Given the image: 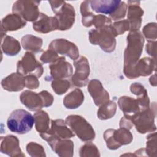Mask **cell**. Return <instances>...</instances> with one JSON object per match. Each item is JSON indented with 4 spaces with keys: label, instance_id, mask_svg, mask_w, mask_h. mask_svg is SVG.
<instances>
[{
    "label": "cell",
    "instance_id": "obj_1",
    "mask_svg": "<svg viewBox=\"0 0 157 157\" xmlns=\"http://www.w3.org/2000/svg\"><path fill=\"white\" fill-rule=\"evenodd\" d=\"M127 42L124 52L123 71L125 75L130 78L132 70L142 54L144 39L139 31H131L127 36Z\"/></svg>",
    "mask_w": 157,
    "mask_h": 157
},
{
    "label": "cell",
    "instance_id": "obj_2",
    "mask_svg": "<svg viewBox=\"0 0 157 157\" xmlns=\"http://www.w3.org/2000/svg\"><path fill=\"white\" fill-rule=\"evenodd\" d=\"M117 36L112 25L91 29L89 32L90 42L99 45L102 50L107 53L113 52L116 46L115 37Z\"/></svg>",
    "mask_w": 157,
    "mask_h": 157
},
{
    "label": "cell",
    "instance_id": "obj_3",
    "mask_svg": "<svg viewBox=\"0 0 157 157\" xmlns=\"http://www.w3.org/2000/svg\"><path fill=\"white\" fill-rule=\"evenodd\" d=\"M34 117L23 109L13 110L7 121L10 131L18 134H24L29 132L34 124Z\"/></svg>",
    "mask_w": 157,
    "mask_h": 157
},
{
    "label": "cell",
    "instance_id": "obj_4",
    "mask_svg": "<svg viewBox=\"0 0 157 157\" xmlns=\"http://www.w3.org/2000/svg\"><path fill=\"white\" fill-rule=\"evenodd\" d=\"M65 122L72 132L83 142H90L95 137L94 131L91 125L82 117L72 115L66 117Z\"/></svg>",
    "mask_w": 157,
    "mask_h": 157
},
{
    "label": "cell",
    "instance_id": "obj_5",
    "mask_svg": "<svg viewBox=\"0 0 157 157\" xmlns=\"http://www.w3.org/2000/svg\"><path fill=\"white\" fill-rule=\"evenodd\" d=\"M156 117V104L153 105L140 112L134 117L129 118L133 124L135 125L136 130L140 134H145L156 131L155 124V118Z\"/></svg>",
    "mask_w": 157,
    "mask_h": 157
},
{
    "label": "cell",
    "instance_id": "obj_6",
    "mask_svg": "<svg viewBox=\"0 0 157 157\" xmlns=\"http://www.w3.org/2000/svg\"><path fill=\"white\" fill-rule=\"evenodd\" d=\"M104 138L106 142L107 148L110 150H115L123 145L130 144L133 136L128 129L120 128L118 129H109L104 134Z\"/></svg>",
    "mask_w": 157,
    "mask_h": 157
},
{
    "label": "cell",
    "instance_id": "obj_7",
    "mask_svg": "<svg viewBox=\"0 0 157 157\" xmlns=\"http://www.w3.org/2000/svg\"><path fill=\"white\" fill-rule=\"evenodd\" d=\"M37 1H17L12 6V12L20 16L25 21H35L40 15Z\"/></svg>",
    "mask_w": 157,
    "mask_h": 157
},
{
    "label": "cell",
    "instance_id": "obj_8",
    "mask_svg": "<svg viewBox=\"0 0 157 157\" xmlns=\"http://www.w3.org/2000/svg\"><path fill=\"white\" fill-rule=\"evenodd\" d=\"M43 71L42 64L36 59L31 52H26L21 59L17 62V72L23 76L33 75L40 77Z\"/></svg>",
    "mask_w": 157,
    "mask_h": 157
},
{
    "label": "cell",
    "instance_id": "obj_9",
    "mask_svg": "<svg viewBox=\"0 0 157 157\" xmlns=\"http://www.w3.org/2000/svg\"><path fill=\"white\" fill-rule=\"evenodd\" d=\"M58 23V30L65 31L70 29L74 21L75 12L71 4L65 1L56 9L53 10Z\"/></svg>",
    "mask_w": 157,
    "mask_h": 157
},
{
    "label": "cell",
    "instance_id": "obj_10",
    "mask_svg": "<svg viewBox=\"0 0 157 157\" xmlns=\"http://www.w3.org/2000/svg\"><path fill=\"white\" fill-rule=\"evenodd\" d=\"M74 65L75 67V71L71 78L73 85L77 87L86 86L88 82L90 75V66L88 59L85 56H81L74 62Z\"/></svg>",
    "mask_w": 157,
    "mask_h": 157
},
{
    "label": "cell",
    "instance_id": "obj_11",
    "mask_svg": "<svg viewBox=\"0 0 157 157\" xmlns=\"http://www.w3.org/2000/svg\"><path fill=\"white\" fill-rule=\"evenodd\" d=\"M41 137L46 140L49 138H56L60 139H67L75 136L72 130L69 129L66 122L61 119L52 120L51 121V128L45 134L40 135Z\"/></svg>",
    "mask_w": 157,
    "mask_h": 157
},
{
    "label": "cell",
    "instance_id": "obj_12",
    "mask_svg": "<svg viewBox=\"0 0 157 157\" xmlns=\"http://www.w3.org/2000/svg\"><path fill=\"white\" fill-rule=\"evenodd\" d=\"M48 48L52 49L57 53L64 55L72 60H76L79 56V51L75 44L64 39H57L51 42Z\"/></svg>",
    "mask_w": 157,
    "mask_h": 157
},
{
    "label": "cell",
    "instance_id": "obj_13",
    "mask_svg": "<svg viewBox=\"0 0 157 157\" xmlns=\"http://www.w3.org/2000/svg\"><path fill=\"white\" fill-rule=\"evenodd\" d=\"M50 70V79H65L72 74L71 64L66 61L64 57H59L49 66Z\"/></svg>",
    "mask_w": 157,
    "mask_h": 157
},
{
    "label": "cell",
    "instance_id": "obj_14",
    "mask_svg": "<svg viewBox=\"0 0 157 157\" xmlns=\"http://www.w3.org/2000/svg\"><path fill=\"white\" fill-rule=\"evenodd\" d=\"M128 21L129 23L131 31H139L141 26L142 17L144 14L143 9L140 7V1H128Z\"/></svg>",
    "mask_w": 157,
    "mask_h": 157
},
{
    "label": "cell",
    "instance_id": "obj_15",
    "mask_svg": "<svg viewBox=\"0 0 157 157\" xmlns=\"http://www.w3.org/2000/svg\"><path fill=\"white\" fill-rule=\"evenodd\" d=\"M88 91L97 106H101L109 101V94L104 88L101 82L96 79L91 80L88 86Z\"/></svg>",
    "mask_w": 157,
    "mask_h": 157
},
{
    "label": "cell",
    "instance_id": "obj_16",
    "mask_svg": "<svg viewBox=\"0 0 157 157\" xmlns=\"http://www.w3.org/2000/svg\"><path fill=\"white\" fill-rule=\"evenodd\" d=\"M156 69V59L145 57L139 59L134 66L130 79H134L139 76L150 75Z\"/></svg>",
    "mask_w": 157,
    "mask_h": 157
},
{
    "label": "cell",
    "instance_id": "obj_17",
    "mask_svg": "<svg viewBox=\"0 0 157 157\" xmlns=\"http://www.w3.org/2000/svg\"><path fill=\"white\" fill-rule=\"evenodd\" d=\"M34 31L40 33H48L58 29V23L55 17H48L46 14L40 13L38 18L33 22Z\"/></svg>",
    "mask_w": 157,
    "mask_h": 157
},
{
    "label": "cell",
    "instance_id": "obj_18",
    "mask_svg": "<svg viewBox=\"0 0 157 157\" xmlns=\"http://www.w3.org/2000/svg\"><path fill=\"white\" fill-rule=\"evenodd\" d=\"M118 104L124 113V117L128 118H130L145 110L141 107L137 99L128 96L120 97L118 99Z\"/></svg>",
    "mask_w": 157,
    "mask_h": 157
},
{
    "label": "cell",
    "instance_id": "obj_19",
    "mask_svg": "<svg viewBox=\"0 0 157 157\" xmlns=\"http://www.w3.org/2000/svg\"><path fill=\"white\" fill-rule=\"evenodd\" d=\"M52 149L59 156H72L74 144L68 139L50 138L47 140Z\"/></svg>",
    "mask_w": 157,
    "mask_h": 157
},
{
    "label": "cell",
    "instance_id": "obj_20",
    "mask_svg": "<svg viewBox=\"0 0 157 157\" xmlns=\"http://www.w3.org/2000/svg\"><path fill=\"white\" fill-rule=\"evenodd\" d=\"M21 103L31 111H39L44 107L42 98L39 93L29 90L23 91L20 96Z\"/></svg>",
    "mask_w": 157,
    "mask_h": 157
},
{
    "label": "cell",
    "instance_id": "obj_21",
    "mask_svg": "<svg viewBox=\"0 0 157 157\" xmlns=\"http://www.w3.org/2000/svg\"><path fill=\"white\" fill-rule=\"evenodd\" d=\"M1 151L10 156H25L20 148L18 139L12 135L1 137Z\"/></svg>",
    "mask_w": 157,
    "mask_h": 157
},
{
    "label": "cell",
    "instance_id": "obj_22",
    "mask_svg": "<svg viewBox=\"0 0 157 157\" xmlns=\"http://www.w3.org/2000/svg\"><path fill=\"white\" fill-rule=\"evenodd\" d=\"M121 1L115 0H93L90 1L91 9L96 13H102L111 15L118 9Z\"/></svg>",
    "mask_w": 157,
    "mask_h": 157
},
{
    "label": "cell",
    "instance_id": "obj_23",
    "mask_svg": "<svg viewBox=\"0 0 157 157\" xmlns=\"http://www.w3.org/2000/svg\"><path fill=\"white\" fill-rule=\"evenodd\" d=\"M26 25V21L18 15L15 13L8 14L1 20V34L7 31L18 30L25 26Z\"/></svg>",
    "mask_w": 157,
    "mask_h": 157
},
{
    "label": "cell",
    "instance_id": "obj_24",
    "mask_svg": "<svg viewBox=\"0 0 157 157\" xmlns=\"http://www.w3.org/2000/svg\"><path fill=\"white\" fill-rule=\"evenodd\" d=\"M2 88L9 91H18L25 86V76L18 73H12L1 81Z\"/></svg>",
    "mask_w": 157,
    "mask_h": 157
},
{
    "label": "cell",
    "instance_id": "obj_25",
    "mask_svg": "<svg viewBox=\"0 0 157 157\" xmlns=\"http://www.w3.org/2000/svg\"><path fill=\"white\" fill-rule=\"evenodd\" d=\"M84 101V95L81 90L76 88L67 94L63 99V104L69 109H77Z\"/></svg>",
    "mask_w": 157,
    "mask_h": 157
},
{
    "label": "cell",
    "instance_id": "obj_26",
    "mask_svg": "<svg viewBox=\"0 0 157 157\" xmlns=\"http://www.w3.org/2000/svg\"><path fill=\"white\" fill-rule=\"evenodd\" d=\"M1 49L6 55L14 56L20 51V42L13 37L5 35L4 38H1Z\"/></svg>",
    "mask_w": 157,
    "mask_h": 157
},
{
    "label": "cell",
    "instance_id": "obj_27",
    "mask_svg": "<svg viewBox=\"0 0 157 157\" xmlns=\"http://www.w3.org/2000/svg\"><path fill=\"white\" fill-rule=\"evenodd\" d=\"M35 127L37 132L40 134L47 132L49 130L50 118L45 111H38L34 114Z\"/></svg>",
    "mask_w": 157,
    "mask_h": 157
},
{
    "label": "cell",
    "instance_id": "obj_28",
    "mask_svg": "<svg viewBox=\"0 0 157 157\" xmlns=\"http://www.w3.org/2000/svg\"><path fill=\"white\" fill-rule=\"evenodd\" d=\"M131 91L136 94L137 100L144 109H147L150 107V99L145 88L139 83H132L130 86Z\"/></svg>",
    "mask_w": 157,
    "mask_h": 157
},
{
    "label": "cell",
    "instance_id": "obj_29",
    "mask_svg": "<svg viewBox=\"0 0 157 157\" xmlns=\"http://www.w3.org/2000/svg\"><path fill=\"white\" fill-rule=\"evenodd\" d=\"M21 42L24 49L33 52H40L42 45V39L31 34L24 36L21 38Z\"/></svg>",
    "mask_w": 157,
    "mask_h": 157
},
{
    "label": "cell",
    "instance_id": "obj_30",
    "mask_svg": "<svg viewBox=\"0 0 157 157\" xmlns=\"http://www.w3.org/2000/svg\"><path fill=\"white\" fill-rule=\"evenodd\" d=\"M117 110V104L112 101L100 106L98 110V117L101 120H107L114 116Z\"/></svg>",
    "mask_w": 157,
    "mask_h": 157
},
{
    "label": "cell",
    "instance_id": "obj_31",
    "mask_svg": "<svg viewBox=\"0 0 157 157\" xmlns=\"http://www.w3.org/2000/svg\"><path fill=\"white\" fill-rule=\"evenodd\" d=\"M80 12L82 14V22L83 25L86 27L92 26V21L95 15L91 12L90 1H84L82 2Z\"/></svg>",
    "mask_w": 157,
    "mask_h": 157
},
{
    "label": "cell",
    "instance_id": "obj_32",
    "mask_svg": "<svg viewBox=\"0 0 157 157\" xmlns=\"http://www.w3.org/2000/svg\"><path fill=\"white\" fill-rule=\"evenodd\" d=\"M51 86L56 94L61 95L67 91L71 85L66 79H55L53 80Z\"/></svg>",
    "mask_w": 157,
    "mask_h": 157
},
{
    "label": "cell",
    "instance_id": "obj_33",
    "mask_svg": "<svg viewBox=\"0 0 157 157\" xmlns=\"http://www.w3.org/2000/svg\"><path fill=\"white\" fill-rule=\"evenodd\" d=\"M80 156H99V150L92 143H87L83 145L80 150Z\"/></svg>",
    "mask_w": 157,
    "mask_h": 157
},
{
    "label": "cell",
    "instance_id": "obj_34",
    "mask_svg": "<svg viewBox=\"0 0 157 157\" xmlns=\"http://www.w3.org/2000/svg\"><path fill=\"white\" fill-rule=\"evenodd\" d=\"M156 132L151 133L147 137V148L146 154L148 156H156Z\"/></svg>",
    "mask_w": 157,
    "mask_h": 157
},
{
    "label": "cell",
    "instance_id": "obj_35",
    "mask_svg": "<svg viewBox=\"0 0 157 157\" xmlns=\"http://www.w3.org/2000/svg\"><path fill=\"white\" fill-rule=\"evenodd\" d=\"M26 150L31 156H45L43 147L36 142L29 143L26 146Z\"/></svg>",
    "mask_w": 157,
    "mask_h": 157
},
{
    "label": "cell",
    "instance_id": "obj_36",
    "mask_svg": "<svg viewBox=\"0 0 157 157\" xmlns=\"http://www.w3.org/2000/svg\"><path fill=\"white\" fill-rule=\"evenodd\" d=\"M143 34L148 41H156V23H150L143 28Z\"/></svg>",
    "mask_w": 157,
    "mask_h": 157
},
{
    "label": "cell",
    "instance_id": "obj_37",
    "mask_svg": "<svg viewBox=\"0 0 157 157\" xmlns=\"http://www.w3.org/2000/svg\"><path fill=\"white\" fill-rule=\"evenodd\" d=\"M111 25L112 21L110 18L101 14L94 15L92 21V25H94L96 27V29Z\"/></svg>",
    "mask_w": 157,
    "mask_h": 157
},
{
    "label": "cell",
    "instance_id": "obj_38",
    "mask_svg": "<svg viewBox=\"0 0 157 157\" xmlns=\"http://www.w3.org/2000/svg\"><path fill=\"white\" fill-rule=\"evenodd\" d=\"M58 53L52 49L48 48L41 55L40 59L44 63H52L58 58Z\"/></svg>",
    "mask_w": 157,
    "mask_h": 157
},
{
    "label": "cell",
    "instance_id": "obj_39",
    "mask_svg": "<svg viewBox=\"0 0 157 157\" xmlns=\"http://www.w3.org/2000/svg\"><path fill=\"white\" fill-rule=\"evenodd\" d=\"M126 9H127V5L126 3L123 1H121L118 9L116 10V11L110 15V20H117L123 18L125 17L126 13Z\"/></svg>",
    "mask_w": 157,
    "mask_h": 157
},
{
    "label": "cell",
    "instance_id": "obj_40",
    "mask_svg": "<svg viewBox=\"0 0 157 157\" xmlns=\"http://www.w3.org/2000/svg\"><path fill=\"white\" fill-rule=\"evenodd\" d=\"M112 26L117 35H121L130 29L129 23L128 20H124L115 22L113 24Z\"/></svg>",
    "mask_w": 157,
    "mask_h": 157
},
{
    "label": "cell",
    "instance_id": "obj_41",
    "mask_svg": "<svg viewBox=\"0 0 157 157\" xmlns=\"http://www.w3.org/2000/svg\"><path fill=\"white\" fill-rule=\"evenodd\" d=\"M25 86L29 89H37L39 86V82L37 77L33 75L25 76Z\"/></svg>",
    "mask_w": 157,
    "mask_h": 157
},
{
    "label": "cell",
    "instance_id": "obj_42",
    "mask_svg": "<svg viewBox=\"0 0 157 157\" xmlns=\"http://www.w3.org/2000/svg\"><path fill=\"white\" fill-rule=\"evenodd\" d=\"M40 94L42 98L43 102H44V107H47L50 106L53 102V96L48 93L47 91H42L40 92Z\"/></svg>",
    "mask_w": 157,
    "mask_h": 157
},
{
    "label": "cell",
    "instance_id": "obj_43",
    "mask_svg": "<svg viewBox=\"0 0 157 157\" xmlns=\"http://www.w3.org/2000/svg\"><path fill=\"white\" fill-rule=\"evenodd\" d=\"M156 41H148L146 45V52L147 53L156 59Z\"/></svg>",
    "mask_w": 157,
    "mask_h": 157
},
{
    "label": "cell",
    "instance_id": "obj_44",
    "mask_svg": "<svg viewBox=\"0 0 157 157\" xmlns=\"http://www.w3.org/2000/svg\"><path fill=\"white\" fill-rule=\"evenodd\" d=\"M133 125L134 124H133L132 121L130 119L126 118L125 117H122L120 121V128H125L129 129L133 126Z\"/></svg>",
    "mask_w": 157,
    "mask_h": 157
},
{
    "label": "cell",
    "instance_id": "obj_45",
    "mask_svg": "<svg viewBox=\"0 0 157 157\" xmlns=\"http://www.w3.org/2000/svg\"><path fill=\"white\" fill-rule=\"evenodd\" d=\"M156 74H155L153 75H152L150 78V84L152 86H155L156 85Z\"/></svg>",
    "mask_w": 157,
    "mask_h": 157
}]
</instances>
